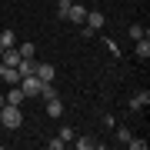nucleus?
<instances>
[{
	"mask_svg": "<svg viewBox=\"0 0 150 150\" xmlns=\"http://www.w3.org/2000/svg\"><path fill=\"white\" fill-rule=\"evenodd\" d=\"M0 80H4V83H20V74H17V67L0 64Z\"/></svg>",
	"mask_w": 150,
	"mask_h": 150,
	"instance_id": "nucleus-9",
	"label": "nucleus"
},
{
	"mask_svg": "<svg viewBox=\"0 0 150 150\" xmlns=\"http://www.w3.org/2000/svg\"><path fill=\"white\" fill-rule=\"evenodd\" d=\"M70 144H74L77 150H90V147H100V144H97V140H90V137H74Z\"/></svg>",
	"mask_w": 150,
	"mask_h": 150,
	"instance_id": "nucleus-13",
	"label": "nucleus"
},
{
	"mask_svg": "<svg viewBox=\"0 0 150 150\" xmlns=\"http://www.w3.org/2000/svg\"><path fill=\"white\" fill-rule=\"evenodd\" d=\"M127 147H130V150H147V140H134V137H130Z\"/></svg>",
	"mask_w": 150,
	"mask_h": 150,
	"instance_id": "nucleus-20",
	"label": "nucleus"
},
{
	"mask_svg": "<svg viewBox=\"0 0 150 150\" xmlns=\"http://www.w3.org/2000/svg\"><path fill=\"white\" fill-rule=\"evenodd\" d=\"M7 47H17V33L13 30H4V33H0V50H7Z\"/></svg>",
	"mask_w": 150,
	"mask_h": 150,
	"instance_id": "nucleus-12",
	"label": "nucleus"
},
{
	"mask_svg": "<svg viewBox=\"0 0 150 150\" xmlns=\"http://www.w3.org/2000/svg\"><path fill=\"white\" fill-rule=\"evenodd\" d=\"M130 137H134V134H130V127H117V144L127 147V140H130Z\"/></svg>",
	"mask_w": 150,
	"mask_h": 150,
	"instance_id": "nucleus-18",
	"label": "nucleus"
},
{
	"mask_svg": "<svg viewBox=\"0 0 150 150\" xmlns=\"http://www.w3.org/2000/svg\"><path fill=\"white\" fill-rule=\"evenodd\" d=\"M127 33H130V40H140V37H150V33H147L144 27H140V23H130V30H127Z\"/></svg>",
	"mask_w": 150,
	"mask_h": 150,
	"instance_id": "nucleus-15",
	"label": "nucleus"
},
{
	"mask_svg": "<svg viewBox=\"0 0 150 150\" xmlns=\"http://www.w3.org/2000/svg\"><path fill=\"white\" fill-rule=\"evenodd\" d=\"M150 107V90H137V93H130V110L140 113V110H147Z\"/></svg>",
	"mask_w": 150,
	"mask_h": 150,
	"instance_id": "nucleus-4",
	"label": "nucleus"
},
{
	"mask_svg": "<svg viewBox=\"0 0 150 150\" xmlns=\"http://www.w3.org/2000/svg\"><path fill=\"white\" fill-rule=\"evenodd\" d=\"M137 47H134V54H137V60H150V37H140V40H134Z\"/></svg>",
	"mask_w": 150,
	"mask_h": 150,
	"instance_id": "nucleus-8",
	"label": "nucleus"
},
{
	"mask_svg": "<svg viewBox=\"0 0 150 150\" xmlns=\"http://www.w3.org/2000/svg\"><path fill=\"white\" fill-rule=\"evenodd\" d=\"M17 74H20V77L37 74V60H33V57H30V60H23V57H20V64H17Z\"/></svg>",
	"mask_w": 150,
	"mask_h": 150,
	"instance_id": "nucleus-10",
	"label": "nucleus"
},
{
	"mask_svg": "<svg viewBox=\"0 0 150 150\" xmlns=\"http://www.w3.org/2000/svg\"><path fill=\"white\" fill-rule=\"evenodd\" d=\"M87 10H90L87 4H77V0H74V4H70V13H67V20H70V23H80V27H83V20H87Z\"/></svg>",
	"mask_w": 150,
	"mask_h": 150,
	"instance_id": "nucleus-5",
	"label": "nucleus"
},
{
	"mask_svg": "<svg viewBox=\"0 0 150 150\" xmlns=\"http://www.w3.org/2000/svg\"><path fill=\"white\" fill-rule=\"evenodd\" d=\"M17 54H20L23 60H30V57H37V47H33V43H20V47H17Z\"/></svg>",
	"mask_w": 150,
	"mask_h": 150,
	"instance_id": "nucleus-14",
	"label": "nucleus"
},
{
	"mask_svg": "<svg viewBox=\"0 0 150 150\" xmlns=\"http://www.w3.org/2000/svg\"><path fill=\"white\" fill-rule=\"evenodd\" d=\"M70 4H74V0H60V4H57V17H60V20H67V13H70Z\"/></svg>",
	"mask_w": 150,
	"mask_h": 150,
	"instance_id": "nucleus-16",
	"label": "nucleus"
},
{
	"mask_svg": "<svg viewBox=\"0 0 150 150\" xmlns=\"http://www.w3.org/2000/svg\"><path fill=\"white\" fill-rule=\"evenodd\" d=\"M60 140H64V144H70V140H74L77 134H74V130H70V127H60V134H57Z\"/></svg>",
	"mask_w": 150,
	"mask_h": 150,
	"instance_id": "nucleus-19",
	"label": "nucleus"
},
{
	"mask_svg": "<svg viewBox=\"0 0 150 150\" xmlns=\"http://www.w3.org/2000/svg\"><path fill=\"white\" fill-rule=\"evenodd\" d=\"M47 113H50V117H60V113H64V100H60V93L47 100Z\"/></svg>",
	"mask_w": 150,
	"mask_h": 150,
	"instance_id": "nucleus-11",
	"label": "nucleus"
},
{
	"mask_svg": "<svg viewBox=\"0 0 150 150\" xmlns=\"http://www.w3.org/2000/svg\"><path fill=\"white\" fill-rule=\"evenodd\" d=\"M23 100H27V97H23V90H20L17 83H10V90L4 93V103H13V107H20Z\"/></svg>",
	"mask_w": 150,
	"mask_h": 150,
	"instance_id": "nucleus-7",
	"label": "nucleus"
},
{
	"mask_svg": "<svg viewBox=\"0 0 150 150\" xmlns=\"http://www.w3.org/2000/svg\"><path fill=\"white\" fill-rule=\"evenodd\" d=\"M0 123H4L7 130H17L23 123V110L13 107V103H4V107H0Z\"/></svg>",
	"mask_w": 150,
	"mask_h": 150,
	"instance_id": "nucleus-1",
	"label": "nucleus"
},
{
	"mask_svg": "<svg viewBox=\"0 0 150 150\" xmlns=\"http://www.w3.org/2000/svg\"><path fill=\"white\" fill-rule=\"evenodd\" d=\"M0 107H4V93H0Z\"/></svg>",
	"mask_w": 150,
	"mask_h": 150,
	"instance_id": "nucleus-22",
	"label": "nucleus"
},
{
	"mask_svg": "<svg viewBox=\"0 0 150 150\" xmlns=\"http://www.w3.org/2000/svg\"><path fill=\"white\" fill-rule=\"evenodd\" d=\"M40 97H43V100L57 97V87H54V83H40Z\"/></svg>",
	"mask_w": 150,
	"mask_h": 150,
	"instance_id": "nucleus-17",
	"label": "nucleus"
},
{
	"mask_svg": "<svg viewBox=\"0 0 150 150\" xmlns=\"http://www.w3.org/2000/svg\"><path fill=\"white\" fill-rule=\"evenodd\" d=\"M54 77H57V67L37 60V80H40V83H54Z\"/></svg>",
	"mask_w": 150,
	"mask_h": 150,
	"instance_id": "nucleus-6",
	"label": "nucleus"
},
{
	"mask_svg": "<svg viewBox=\"0 0 150 150\" xmlns=\"http://www.w3.org/2000/svg\"><path fill=\"white\" fill-rule=\"evenodd\" d=\"M23 90V97H37L40 93V80H37V74H30V77H20V83H17Z\"/></svg>",
	"mask_w": 150,
	"mask_h": 150,
	"instance_id": "nucleus-3",
	"label": "nucleus"
},
{
	"mask_svg": "<svg viewBox=\"0 0 150 150\" xmlns=\"http://www.w3.org/2000/svg\"><path fill=\"white\" fill-rule=\"evenodd\" d=\"M47 147H50V150H64L67 144H64V140H60V137H54V140H47Z\"/></svg>",
	"mask_w": 150,
	"mask_h": 150,
	"instance_id": "nucleus-21",
	"label": "nucleus"
},
{
	"mask_svg": "<svg viewBox=\"0 0 150 150\" xmlns=\"http://www.w3.org/2000/svg\"><path fill=\"white\" fill-rule=\"evenodd\" d=\"M103 23H107V17H103L100 10H87V20H83V27L90 30V33H97V30H103Z\"/></svg>",
	"mask_w": 150,
	"mask_h": 150,
	"instance_id": "nucleus-2",
	"label": "nucleus"
}]
</instances>
